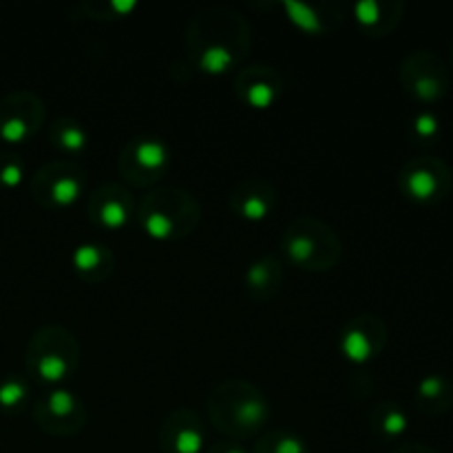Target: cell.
<instances>
[{"label":"cell","mask_w":453,"mask_h":453,"mask_svg":"<svg viewBox=\"0 0 453 453\" xmlns=\"http://www.w3.org/2000/svg\"><path fill=\"white\" fill-rule=\"evenodd\" d=\"M22 96L0 102V137L7 142H22L31 133L29 118L22 113Z\"/></svg>","instance_id":"277c9868"},{"label":"cell","mask_w":453,"mask_h":453,"mask_svg":"<svg viewBox=\"0 0 453 453\" xmlns=\"http://www.w3.org/2000/svg\"><path fill=\"white\" fill-rule=\"evenodd\" d=\"M22 398H25V385L22 383H18V380H7V383L0 385V407H3V410L18 407Z\"/></svg>","instance_id":"ba28073f"},{"label":"cell","mask_w":453,"mask_h":453,"mask_svg":"<svg viewBox=\"0 0 453 453\" xmlns=\"http://www.w3.org/2000/svg\"><path fill=\"white\" fill-rule=\"evenodd\" d=\"M416 401H418L420 410L427 414H445L453 407V383L445 376H427L418 385Z\"/></svg>","instance_id":"3957f363"},{"label":"cell","mask_w":453,"mask_h":453,"mask_svg":"<svg viewBox=\"0 0 453 453\" xmlns=\"http://www.w3.org/2000/svg\"><path fill=\"white\" fill-rule=\"evenodd\" d=\"M394 453H441L436 449H432V447H425V445H407V447H401L398 451Z\"/></svg>","instance_id":"2e32d148"},{"label":"cell","mask_w":453,"mask_h":453,"mask_svg":"<svg viewBox=\"0 0 453 453\" xmlns=\"http://www.w3.org/2000/svg\"><path fill=\"white\" fill-rule=\"evenodd\" d=\"M259 453H308V451H305L303 442L296 441V438L277 436L265 441L264 445L259 447Z\"/></svg>","instance_id":"52a82bcc"},{"label":"cell","mask_w":453,"mask_h":453,"mask_svg":"<svg viewBox=\"0 0 453 453\" xmlns=\"http://www.w3.org/2000/svg\"><path fill=\"white\" fill-rule=\"evenodd\" d=\"M217 453H243V451L237 449V447H226V449H219Z\"/></svg>","instance_id":"e0dca14e"},{"label":"cell","mask_w":453,"mask_h":453,"mask_svg":"<svg viewBox=\"0 0 453 453\" xmlns=\"http://www.w3.org/2000/svg\"><path fill=\"white\" fill-rule=\"evenodd\" d=\"M403 78L407 88L423 102H436L449 88V75L441 58L434 53H414L403 66Z\"/></svg>","instance_id":"7a4b0ae2"},{"label":"cell","mask_w":453,"mask_h":453,"mask_svg":"<svg viewBox=\"0 0 453 453\" xmlns=\"http://www.w3.org/2000/svg\"><path fill=\"white\" fill-rule=\"evenodd\" d=\"M380 429H383L385 436H401L403 432L407 429V418L405 414H401L398 410H388V416H383V420H380Z\"/></svg>","instance_id":"9c48e42d"},{"label":"cell","mask_w":453,"mask_h":453,"mask_svg":"<svg viewBox=\"0 0 453 453\" xmlns=\"http://www.w3.org/2000/svg\"><path fill=\"white\" fill-rule=\"evenodd\" d=\"M124 219H127V208H124L122 203H118V202L106 203L104 211H102V221H104L106 226H111V228H118V226H122Z\"/></svg>","instance_id":"5bb4252c"},{"label":"cell","mask_w":453,"mask_h":453,"mask_svg":"<svg viewBox=\"0 0 453 453\" xmlns=\"http://www.w3.org/2000/svg\"><path fill=\"white\" fill-rule=\"evenodd\" d=\"M97 259H100V252L93 250L91 246L87 248H80L78 250V257H75V261H78L80 268H93V265L97 264Z\"/></svg>","instance_id":"9a60e30c"},{"label":"cell","mask_w":453,"mask_h":453,"mask_svg":"<svg viewBox=\"0 0 453 453\" xmlns=\"http://www.w3.org/2000/svg\"><path fill=\"white\" fill-rule=\"evenodd\" d=\"M370 352H372L370 339H365L361 332H358V334H348V357L358 358V361H365V358L370 357Z\"/></svg>","instance_id":"7c38bea8"},{"label":"cell","mask_w":453,"mask_h":453,"mask_svg":"<svg viewBox=\"0 0 453 453\" xmlns=\"http://www.w3.org/2000/svg\"><path fill=\"white\" fill-rule=\"evenodd\" d=\"M135 157L144 168H159L166 162V149L159 142H142L135 149Z\"/></svg>","instance_id":"8992f818"},{"label":"cell","mask_w":453,"mask_h":453,"mask_svg":"<svg viewBox=\"0 0 453 453\" xmlns=\"http://www.w3.org/2000/svg\"><path fill=\"white\" fill-rule=\"evenodd\" d=\"M47 407L56 418L58 416L62 418V416H66L71 410H73V398H71L66 392H53L51 396H49Z\"/></svg>","instance_id":"4fadbf2b"},{"label":"cell","mask_w":453,"mask_h":453,"mask_svg":"<svg viewBox=\"0 0 453 453\" xmlns=\"http://www.w3.org/2000/svg\"><path fill=\"white\" fill-rule=\"evenodd\" d=\"M403 188L411 199L423 203H436L451 190V171L436 157H420L407 164L403 171Z\"/></svg>","instance_id":"6da1fadb"},{"label":"cell","mask_w":453,"mask_h":453,"mask_svg":"<svg viewBox=\"0 0 453 453\" xmlns=\"http://www.w3.org/2000/svg\"><path fill=\"white\" fill-rule=\"evenodd\" d=\"M164 447L168 453H199L203 447V438L197 427L175 429L168 438H164Z\"/></svg>","instance_id":"5b68a950"},{"label":"cell","mask_w":453,"mask_h":453,"mask_svg":"<svg viewBox=\"0 0 453 453\" xmlns=\"http://www.w3.org/2000/svg\"><path fill=\"white\" fill-rule=\"evenodd\" d=\"M414 131L420 140L432 142L438 135V131H441V124H438V119L432 113H420L414 119Z\"/></svg>","instance_id":"30bf717a"},{"label":"cell","mask_w":453,"mask_h":453,"mask_svg":"<svg viewBox=\"0 0 453 453\" xmlns=\"http://www.w3.org/2000/svg\"><path fill=\"white\" fill-rule=\"evenodd\" d=\"M22 180L20 164L13 162L9 157H0V184L3 186H16Z\"/></svg>","instance_id":"8fae6325"}]
</instances>
